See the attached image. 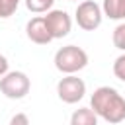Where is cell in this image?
Listing matches in <instances>:
<instances>
[{"mask_svg":"<svg viewBox=\"0 0 125 125\" xmlns=\"http://www.w3.org/2000/svg\"><path fill=\"white\" fill-rule=\"evenodd\" d=\"M90 109L107 123H121L125 119V98L111 86H100L90 98Z\"/></svg>","mask_w":125,"mask_h":125,"instance_id":"cell-1","label":"cell"},{"mask_svg":"<svg viewBox=\"0 0 125 125\" xmlns=\"http://www.w3.org/2000/svg\"><path fill=\"white\" fill-rule=\"evenodd\" d=\"M102 12L109 20H125V0H104Z\"/></svg>","mask_w":125,"mask_h":125,"instance_id":"cell-8","label":"cell"},{"mask_svg":"<svg viewBox=\"0 0 125 125\" xmlns=\"http://www.w3.org/2000/svg\"><path fill=\"white\" fill-rule=\"evenodd\" d=\"M70 125H98V115L90 107H78L70 115Z\"/></svg>","mask_w":125,"mask_h":125,"instance_id":"cell-9","label":"cell"},{"mask_svg":"<svg viewBox=\"0 0 125 125\" xmlns=\"http://www.w3.org/2000/svg\"><path fill=\"white\" fill-rule=\"evenodd\" d=\"M47 31L53 39H62L72 29V20L64 10H49L47 16H43Z\"/></svg>","mask_w":125,"mask_h":125,"instance_id":"cell-6","label":"cell"},{"mask_svg":"<svg viewBox=\"0 0 125 125\" xmlns=\"http://www.w3.org/2000/svg\"><path fill=\"white\" fill-rule=\"evenodd\" d=\"M113 74H115L121 82H125V53L115 59V62H113Z\"/></svg>","mask_w":125,"mask_h":125,"instance_id":"cell-13","label":"cell"},{"mask_svg":"<svg viewBox=\"0 0 125 125\" xmlns=\"http://www.w3.org/2000/svg\"><path fill=\"white\" fill-rule=\"evenodd\" d=\"M29 88H31V82L27 78L25 72L21 70H12V72H6L2 78H0V92L10 98V100H21L29 94Z\"/></svg>","mask_w":125,"mask_h":125,"instance_id":"cell-3","label":"cell"},{"mask_svg":"<svg viewBox=\"0 0 125 125\" xmlns=\"http://www.w3.org/2000/svg\"><path fill=\"white\" fill-rule=\"evenodd\" d=\"M84 94H86V84L82 78L74 74H66L57 84V96L64 104H78L84 98Z\"/></svg>","mask_w":125,"mask_h":125,"instance_id":"cell-5","label":"cell"},{"mask_svg":"<svg viewBox=\"0 0 125 125\" xmlns=\"http://www.w3.org/2000/svg\"><path fill=\"white\" fill-rule=\"evenodd\" d=\"M74 18H76V23L80 29L84 31H94L102 25V18H104V12H102V6L96 4L94 0H84L76 6V12H74Z\"/></svg>","mask_w":125,"mask_h":125,"instance_id":"cell-4","label":"cell"},{"mask_svg":"<svg viewBox=\"0 0 125 125\" xmlns=\"http://www.w3.org/2000/svg\"><path fill=\"white\" fill-rule=\"evenodd\" d=\"M25 35H27L29 41H33V43H37V45H47V43L53 41V37H51L49 31H47V25H45L43 16H41V18H31V20L27 21V25H25Z\"/></svg>","mask_w":125,"mask_h":125,"instance_id":"cell-7","label":"cell"},{"mask_svg":"<svg viewBox=\"0 0 125 125\" xmlns=\"http://www.w3.org/2000/svg\"><path fill=\"white\" fill-rule=\"evenodd\" d=\"M21 0H0V18L6 20L10 16H14V12L18 10Z\"/></svg>","mask_w":125,"mask_h":125,"instance_id":"cell-11","label":"cell"},{"mask_svg":"<svg viewBox=\"0 0 125 125\" xmlns=\"http://www.w3.org/2000/svg\"><path fill=\"white\" fill-rule=\"evenodd\" d=\"M55 0H25V8L33 14H43L53 8Z\"/></svg>","mask_w":125,"mask_h":125,"instance_id":"cell-10","label":"cell"},{"mask_svg":"<svg viewBox=\"0 0 125 125\" xmlns=\"http://www.w3.org/2000/svg\"><path fill=\"white\" fill-rule=\"evenodd\" d=\"M68 2H78V0H68Z\"/></svg>","mask_w":125,"mask_h":125,"instance_id":"cell-16","label":"cell"},{"mask_svg":"<svg viewBox=\"0 0 125 125\" xmlns=\"http://www.w3.org/2000/svg\"><path fill=\"white\" fill-rule=\"evenodd\" d=\"M8 66H10V62H8V59L4 57V55H0V78L6 74V72H10L8 70Z\"/></svg>","mask_w":125,"mask_h":125,"instance_id":"cell-15","label":"cell"},{"mask_svg":"<svg viewBox=\"0 0 125 125\" xmlns=\"http://www.w3.org/2000/svg\"><path fill=\"white\" fill-rule=\"evenodd\" d=\"M8 125H29V117L25 113H16V115H12Z\"/></svg>","mask_w":125,"mask_h":125,"instance_id":"cell-14","label":"cell"},{"mask_svg":"<svg viewBox=\"0 0 125 125\" xmlns=\"http://www.w3.org/2000/svg\"><path fill=\"white\" fill-rule=\"evenodd\" d=\"M111 41H113V45H115L119 51H125V21H123V23H119V25L113 29Z\"/></svg>","mask_w":125,"mask_h":125,"instance_id":"cell-12","label":"cell"},{"mask_svg":"<svg viewBox=\"0 0 125 125\" xmlns=\"http://www.w3.org/2000/svg\"><path fill=\"white\" fill-rule=\"evenodd\" d=\"M88 64V55L82 47L66 45L55 53V66L62 74H76Z\"/></svg>","mask_w":125,"mask_h":125,"instance_id":"cell-2","label":"cell"}]
</instances>
